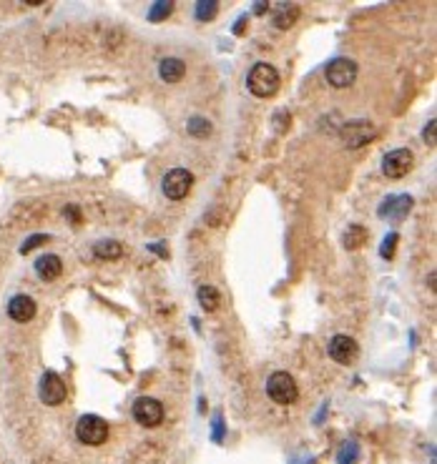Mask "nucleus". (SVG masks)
I'll return each instance as SVG.
<instances>
[{
	"label": "nucleus",
	"instance_id": "f257e3e1",
	"mask_svg": "<svg viewBox=\"0 0 437 464\" xmlns=\"http://www.w3.org/2000/svg\"><path fill=\"white\" fill-rule=\"evenodd\" d=\"M247 86L256 98H271L282 86V78L271 63H256L247 76Z\"/></svg>",
	"mask_w": 437,
	"mask_h": 464
},
{
	"label": "nucleus",
	"instance_id": "f03ea898",
	"mask_svg": "<svg viewBox=\"0 0 437 464\" xmlns=\"http://www.w3.org/2000/svg\"><path fill=\"white\" fill-rule=\"evenodd\" d=\"M76 437L88 447H101L109 439V424L96 414H83L76 424Z\"/></svg>",
	"mask_w": 437,
	"mask_h": 464
},
{
	"label": "nucleus",
	"instance_id": "7ed1b4c3",
	"mask_svg": "<svg viewBox=\"0 0 437 464\" xmlns=\"http://www.w3.org/2000/svg\"><path fill=\"white\" fill-rule=\"evenodd\" d=\"M267 394L271 397V402H277V404H294L299 397V386L294 382L289 371H274L267 382Z\"/></svg>",
	"mask_w": 437,
	"mask_h": 464
},
{
	"label": "nucleus",
	"instance_id": "20e7f679",
	"mask_svg": "<svg viewBox=\"0 0 437 464\" xmlns=\"http://www.w3.org/2000/svg\"><path fill=\"white\" fill-rule=\"evenodd\" d=\"M191 186H194V176L186 168H171L166 176H164V196L171 198V201H181V198L189 196Z\"/></svg>",
	"mask_w": 437,
	"mask_h": 464
},
{
	"label": "nucleus",
	"instance_id": "39448f33",
	"mask_svg": "<svg viewBox=\"0 0 437 464\" xmlns=\"http://www.w3.org/2000/svg\"><path fill=\"white\" fill-rule=\"evenodd\" d=\"M412 166H415V156L410 148H394L382 159V174L387 178H402L412 171Z\"/></svg>",
	"mask_w": 437,
	"mask_h": 464
},
{
	"label": "nucleus",
	"instance_id": "423d86ee",
	"mask_svg": "<svg viewBox=\"0 0 437 464\" xmlns=\"http://www.w3.org/2000/svg\"><path fill=\"white\" fill-rule=\"evenodd\" d=\"M133 419L146 429L159 427L161 421H164V406H161L159 399H151V397L136 399V402H133Z\"/></svg>",
	"mask_w": 437,
	"mask_h": 464
},
{
	"label": "nucleus",
	"instance_id": "0eeeda50",
	"mask_svg": "<svg viewBox=\"0 0 437 464\" xmlns=\"http://www.w3.org/2000/svg\"><path fill=\"white\" fill-rule=\"evenodd\" d=\"M329 86L335 88H350L357 80V63L350 58H335L324 71Z\"/></svg>",
	"mask_w": 437,
	"mask_h": 464
},
{
	"label": "nucleus",
	"instance_id": "6e6552de",
	"mask_svg": "<svg viewBox=\"0 0 437 464\" xmlns=\"http://www.w3.org/2000/svg\"><path fill=\"white\" fill-rule=\"evenodd\" d=\"M66 397H68L66 382L56 371H45L43 379H41V399H43V404L58 406L66 402Z\"/></svg>",
	"mask_w": 437,
	"mask_h": 464
},
{
	"label": "nucleus",
	"instance_id": "1a4fd4ad",
	"mask_svg": "<svg viewBox=\"0 0 437 464\" xmlns=\"http://www.w3.org/2000/svg\"><path fill=\"white\" fill-rule=\"evenodd\" d=\"M329 356L335 359L337 364H352L359 356V347L357 341L347 336V334H337L329 341Z\"/></svg>",
	"mask_w": 437,
	"mask_h": 464
},
{
	"label": "nucleus",
	"instance_id": "9d476101",
	"mask_svg": "<svg viewBox=\"0 0 437 464\" xmlns=\"http://www.w3.org/2000/svg\"><path fill=\"white\" fill-rule=\"evenodd\" d=\"M374 136H377V131H374V126L367 124V121H350V124L342 128V141L347 148H359V146L370 143Z\"/></svg>",
	"mask_w": 437,
	"mask_h": 464
},
{
	"label": "nucleus",
	"instance_id": "9b49d317",
	"mask_svg": "<svg viewBox=\"0 0 437 464\" xmlns=\"http://www.w3.org/2000/svg\"><path fill=\"white\" fill-rule=\"evenodd\" d=\"M38 306L36 301L30 297H25V294H18V297L10 299V304H8V314H10V319L18 321V324H25V321H30L33 316H36Z\"/></svg>",
	"mask_w": 437,
	"mask_h": 464
},
{
	"label": "nucleus",
	"instance_id": "f8f14e48",
	"mask_svg": "<svg viewBox=\"0 0 437 464\" xmlns=\"http://www.w3.org/2000/svg\"><path fill=\"white\" fill-rule=\"evenodd\" d=\"M412 209V198L407 194H402V196H390L382 206H379V216H390L392 221H400V218L407 216V211Z\"/></svg>",
	"mask_w": 437,
	"mask_h": 464
},
{
	"label": "nucleus",
	"instance_id": "ddd939ff",
	"mask_svg": "<svg viewBox=\"0 0 437 464\" xmlns=\"http://www.w3.org/2000/svg\"><path fill=\"white\" fill-rule=\"evenodd\" d=\"M299 13H302V10H299L297 3H279L277 10H274V15H271V23H274V28L287 30L297 23Z\"/></svg>",
	"mask_w": 437,
	"mask_h": 464
},
{
	"label": "nucleus",
	"instance_id": "4468645a",
	"mask_svg": "<svg viewBox=\"0 0 437 464\" xmlns=\"http://www.w3.org/2000/svg\"><path fill=\"white\" fill-rule=\"evenodd\" d=\"M63 271V264L56 254H45L36 262V274L43 279V281H56Z\"/></svg>",
	"mask_w": 437,
	"mask_h": 464
},
{
	"label": "nucleus",
	"instance_id": "2eb2a0df",
	"mask_svg": "<svg viewBox=\"0 0 437 464\" xmlns=\"http://www.w3.org/2000/svg\"><path fill=\"white\" fill-rule=\"evenodd\" d=\"M159 76L161 80H166V83H179V80L186 76V66H183V60L179 58H166V60H161Z\"/></svg>",
	"mask_w": 437,
	"mask_h": 464
},
{
	"label": "nucleus",
	"instance_id": "dca6fc26",
	"mask_svg": "<svg viewBox=\"0 0 437 464\" xmlns=\"http://www.w3.org/2000/svg\"><path fill=\"white\" fill-rule=\"evenodd\" d=\"M93 254L98 256V259H103V262H106V259L113 262V259H121V256H124V246H121L118 241H111V239L98 241V244L93 246Z\"/></svg>",
	"mask_w": 437,
	"mask_h": 464
},
{
	"label": "nucleus",
	"instance_id": "f3484780",
	"mask_svg": "<svg viewBox=\"0 0 437 464\" xmlns=\"http://www.w3.org/2000/svg\"><path fill=\"white\" fill-rule=\"evenodd\" d=\"M199 304L209 314L216 312L218 306H221V294H218L214 286H201V289H199Z\"/></svg>",
	"mask_w": 437,
	"mask_h": 464
},
{
	"label": "nucleus",
	"instance_id": "a211bd4d",
	"mask_svg": "<svg viewBox=\"0 0 437 464\" xmlns=\"http://www.w3.org/2000/svg\"><path fill=\"white\" fill-rule=\"evenodd\" d=\"M186 131L194 138H206L212 133V124H209L204 116H191L189 121H186Z\"/></svg>",
	"mask_w": 437,
	"mask_h": 464
},
{
	"label": "nucleus",
	"instance_id": "6ab92c4d",
	"mask_svg": "<svg viewBox=\"0 0 437 464\" xmlns=\"http://www.w3.org/2000/svg\"><path fill=\"white\" fill-rule=\"evenodd\" d=\"M357 457H359V444L355 442V439H350V442H344L342 447H339V452H337V464H357Z\"/></svg>",
	"mask_w": 437,
	"mask_h": 464
},
{
	"label": "nucleus",
	"instance_id": "aec40b11",
	"mask_svg": "<svg viewBox=\"0 0 437 464\" xmlns=\"http://www.w3.org/2000/svg\"><path fill=\"white\" fill-rule=\"evenodd\" d=\"M218 3L216 0H199L197 3V21H201V23H206V21H214L216 18V13H218Z\"/></svg>",
	"mask_w": 437,
	"mask_h": 464
},
{
	"label": "nucleus",
	"instance_id": "412c9836",
	"mask_svg": "<svg viewBox=\"0 0 437 464\" xmlns=\"http://www.w3.org/2000/svg\"><path fill=\"white\" fill-rule=\"evenodd\" d=\"M171 10H174V3H171V0H159V3H153L151 10H148V21L151 23L166 21L168 15H171Z\"/></svg>",
	"mask_w": 437,
	"mask_h": 464
},
{
	"label": "nucleus",
	"instance_id": "4be33fe9",
	"mask_svg": "<svg viewBox=\"0 0 437 464\" xmlns=\"http://www.w3.org/2000/svg\"><path fill=\"white\" fill-rule=\"evenodd\" d=\"M367 239V231H364L362 226H350L347 233H344V246L347 248H359Z\"/></svg>",
	"mask_w": 437,
	"mask_h": 464
},
{
	"label": "nucleus",
	"instance_id": "5701e85b",
	"mask_svg": "<svg viewBox=\"0 0 437 464\" xmlns=\"http://www.w3.org/2000/svg\"><path fill=\"white\" fill-rule=\"evenodd\" d=\"M397 241H400V236H397V233H387V239L382 241V248H379L382 259H394V248H397Z\"/></svg>",
	"mask_w": 437,
	"mask_h": 464
},
{
	"label": "nucleus",
	"instance_id": "b1692460",
	"mask_svg": "<svg viewBox=\"0 0 437 464\" xmlns=\"http://www.w3.org/2000/svg\"><path fill=\"white\" fill-rule=\"evenodd\" d=\"M45 241H48V233H36V236H30V239L25 241V244H23L21 251H23V254H28V251H33V248H36V246L45 244Z\"/></svg>",
	"mask_w": 437,
	"mask_h": 464
},
{
	"label": "nucleus",
	"instance_id": "393cba45",
	"mask_svg": "<svg viewBox=\"0 0 437 464\" xmlns=\"http://www.w3.org/2000/svg\"><path fill=\"white\" fill-rule=\"evenodd\" d=\"M435 121H430V124H427V128H425L423 131V138H425V143L430 146V148H435Z\"/></svg>",
	"mask_w": 437,
	"mask_h": 464
},
{
	"label": "nucleus",
	"instance_id": "a878e982",
	"mask_svg": "<svg viewBox=\"0 0 437 464\" xmlns=\"http://www.w3.org/2000/svg\"><path fill=\"white\" fill-rule=\"evenodd\" d=\"M63 213H71V221L73 224H78V209H76V206H68V209H63Z\"/></svg>",
	"mask_w": 437,
	"mask_h": 464
},
{
	"label": "nucleus",
	"instance_id": "bb28decb",
	"mask_svg": "<svg viewBox=\"0 0 437 464\" xmlns=\"http://www.w3.org/2000/svg\"><path fill=\"white\" fill-rule=\"evenodd\" d=\"M244 25H247V15H241V18H239V23H236V25H234V33H236V36H239L241 30H244Z\"/></svg>",
	"mask_w": 437,
	"mask_h": 464
},
{
	"label": "nucleus",
	"instance_id": "cd10ccee",
	"mask_svg": "<svg viewBox=\"0 0 437 464\" xmlns=\"http://www.w3.org/2000/svg\"><path fill=\"white\" fill-rule=\"evenodd\" d=\"M267 8H269V5H267V3H256V5H254V13H264Z\"/></svg>",
	"mask_w": 437,
	"mask_h": 464
}]
</instances>
